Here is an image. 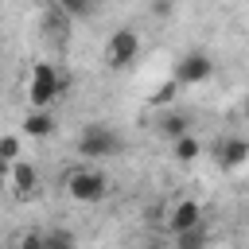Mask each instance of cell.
Listing matches in <instances>:
<instances>
[{"instance_id": "8fae6325", "label": "cell", "mask_w": 249, "mask_h": 249, "mask_svg": "<svg viewBox=\"0 0 249 249\" xmlns=\"http://www.w3.org/2000/svg\"><path fill=\"white\" fill-rule=\"evenodd\" d=\"M43 249H78V237L66 226H51L43 230Z\"/></svg>"}, {"instance_id": "ba28073f", "label": "cell", "mask_w": 249, "mask_h": 249, "mask_svg": "<svg viewBox=\"0 0 249 249\" xmlns=\"http://www.w3.org/2000/svg\"><path fill=\"white\" fill-rule=\"evenodd\" d=\"M214 156H218V163L226 171H237L241 163H249V136H222Z\"/></svg>"}, {"instance_id": "5b68a950", "label": "cell", "mask_w": 249, "mask_h": 249, "mask_svg": "<svg viewBox=\"0 0 249 249\" xmlns=\"http://www.w3.org/2000/svg\"><path fill=\"white\" fill-rule=\"evenodd\" d=\"M202 226V202L198 198H175L167 210H163V230L171 237L187 233V230H198Z\"/></svg>"}, {"instance_id": "ac0fdd59", "label": "cell", "mask_w": 249, "mask_h": 249, "mask_svg": "<svg viewBox=\"0 0 249 249\" xmlns=\"http://www.w3.org/2000/svg\"><path fill=\"white\" fill-rule=\"evenodd\" d=\"M19 249H43V233H39V230L19 233Z\"/></svg>"}, {"instance_id": "5bb4252c", "label": "cell", "mask_w": 249, "mask_h": 249, "mask_svg": "<svg viewBox=\"0 0 249 249\" xmlns=\"http://www.w3.org/2000/svg\"><path fill=\"white\" fill-rule=\"evenodd\" d=\"M171 249H206V230L198 226V230H187V233H179Z\"/></svg>"}, {"instance_id": "ffe728a7", "label": "cell", "mask_w": 249, "mask_h": 249, "mask_svg": "<svg viewBox=\"0 0 249 249\" xmlns=\"http://www.w3.org/2000/svg\"><path fill=\"white\" fill-rule=\"evenodd\" d=\"M241 121L249 124V93H245V101H241Z\"/></svg>"}, {"instance_id": "8992f818", "label": "cell", "mask_w": 249, "mask_h": 249, "mask_svg": "<svg viewBox=\"0 0 249 249\" xmlns=\"http://www.w3.org/2000/svg\"><path fill=\"white\" fill-rule=\"evenodd\" d=\"M117 148H121V136L109 124H101V121L97 124H86L82 136H78V156H93L97 160V156H113Z\"/></svg>"}, {"instance_id": "3957f363", "label": "cell", "mask_w": 249, "mask_h": 249, "mask_svg": "<svg viewBox=\"0 0 249 249\" xmlns=\"http://www.w3.org/2000/svg\"><path fill=\"white\" fill-rule=\"evenodd\" d=\"M136 58H140V31H136V27L113 31L109 43H105V62H109V70H124V66H132Z\"/></svg>"}, {"instance_id": "d6986e66", "label": "cell", "mask_w": 249, "mask_h": 249, "mask_svg": "<svg viewBox=\"0 0 249 249\" xmlns=\"http://www.w3.org/2000/svg\"><path fill=\"white\" fill-rule=\"evenodd\" d=\"M152 16H171V0H152Z\"/></svg>"}, {"instance_id": "7a4b0ae2", "label": "cell", "mask_w": 249, "mask_h": 249, "mask_svg": "<svg viewBox=\"0 0 249 249\" xmlns=\"http://www.w3.org/2000/svg\"><path fill=\"white\" fill-rule=\"evenodd\" d=\"M62 187H66V195H70L74 202H101V198L109 195V179H105V171H97L93 163L70 167L66 179H62Z\"/></svg>"}, {"instance_id": "e0dca14e", "label": "cell", "mask_w": 249, "mask_h": 249, "mask_svg": "<svg viewBox=\"0 0 249 249\" xmlns=\"http://www.w3.org/2000/svg\"><path fill=\"white\" fill-rule=\"evenodd\" d=\"M175 93H179V86H175V82H163V86L152 93V105H171V101H175Z\"/></svg>"}, {"instance_id": "4fadbf2b", "label": "cell", "mask_w": 249, "mask_h": 249, "mask_svg": "<svg viewBox=\"0 0 249 249\" xmlns=\"http://www.w3.org/2000/svg\"><path fill=\"white\" fill-rule=\"evenodd\" d=\"M19 152H23V140H19V136H0V160H4L8 167H12L16 160H23Z\"/></svg>"}, {"instance_id": "7c38bea8", "label": "cell", "mask_w": 249, "mask_h": 249, "mask_svg": "<svg viewBox=\"0 0 249 249\" xmlns=\"http://www.w3.org/2000/svg\"><path fill=\"white\" fill-rule=\"evenodd\" d=\"M160 132L171 136V140H179V136L191 132V117H187V113H167V117L160 121Z\"/></svg>"}, {"instance_id": "30bf717a", "label": "cell", "mask_w": 249, "mask_h": 249, "mask_svg": "<svg viewBox=\"0 0 249 249\" xmlns=\"http://www.w3.org/2000/svg\"><path fill=\"white\" fill-rule=\"evenodd\" d=\"M171 156L179 160V163H195L198 156H202V140L198 136H179V140H171Z\"/></svg>"}, {"instance_id": "6da1fadb", "label": "cell", "mask_w": 249, "mask_h": 249, "mask_svg": "<svg viewBox=\"0 0 249 249\" xmlns=\"http://www.w3.org/2000/svg\"><path fill=\"white\" fill-rule=\"evenodd\" d=\"M66 86H70V78L58 74L54 62H35L31 74H27V101H31V109H51L58 97H66Z\"/></svg>"}, {"instance_id": "9c48e42d", "label": "cell", "mask_w": 249, "mask_h": 249, "mask_svg": "<svg viewBox=\"0 0 249 249\" xmlns=\"http://www.w3.org/2000/svg\"><path fill=\"white\" fill-rule=\"evenodd\" d=\"M51 132H54V117H51V109H27V117H23V136L43 140V136H51Z\"/></svg>"}, {"instance_id": "52a82bcc", "label": "cell", "mask_w": 249, "mask_h": 249, "mask_svg": "<svg viewBox=\"0 0 249 249\" xmlns=\"http://www.w3.org/2000/svg\"><path fill=\"white\" fill-rule=\"evenodd\" d=\"M4 183L12 187V195H16L19 202H27V198L39 195V183H43V179H39V171H35L27 160H16V163L8 167V179H4Z\"/></svg>"}, {"instance_id": "9a60e30c", "label": "cell", "mask_w": 249, "mask_h": 249, "mask_svg": "<svg viewBox=\"0 0 249 249\" xmlns=\"http://www.w3.org/2000/svg\"><path fill=\"white\" fill-rule=\"evenodd\" d=\"M51 8H58V12L70 16V19H82V16L89 12V0H51Z\"/></svg>"}, {"instance_id": "277c9868", "label": "cell", "mask_w": 249, "mask_h": 249, "mask_svg": "<svg viewBox=\"0 0 249 249\" xmlns=\"http://www.w3.org/2000/svg\"><path fill=\"white\" fill-rule=\"evenodd\" d=\"M214 78V58L206 54V51H187V54H179V62H175V74H171V82L183 89V86H202V82H210Z\"/></svg>"}, {"instance_id": "2e32d148", "label": "cell", "mask_w": 249, "mask_h": 249, "mask_svg": "<svg viewBox=\"0 0 249 249\" xmlns=\"http://www.w3.org/2000/svg\"><path fill=\"white\" fill-rule=\"evenodd\" d=\"M43 23H47V31H51V35H54V39H58V35H62V39H66V27H70V16H62V12H58V8H51V12H47V19H43Z\"/></svg>"}, {"instance_id": "44dd1931", "label": "cell", "mask_w": 249, "mask_h": 249, "mask_svg": "<svg viewBox=\"0 0 249 249\" xmlns=\"http://www.w3.org/2000/svg\"><path fill=\"white\" fill-rule=\"evenodd\" d=\"M4 179H8V163L0 160V183H4Z\"/></svg>"}]
</instances>
